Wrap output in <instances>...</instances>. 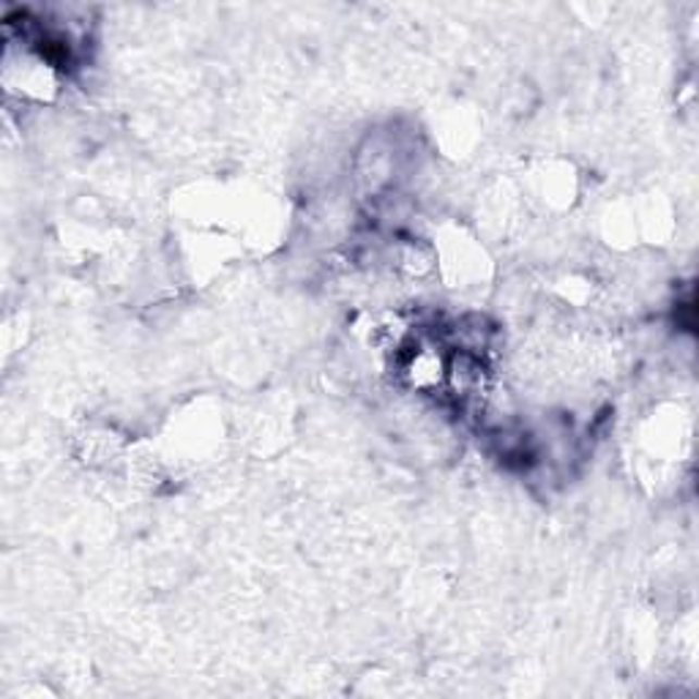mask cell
<instances>
[{
  "label": "cell",
  "mask_w": 699,
  "mask_h": 699,
  "mask_svg": "<svg viewBox=\"0 0 699 699\" xmlns=\"http://www.w3.org/2000/svg\"><path fill=\"white\" fill-rule=\"evenodd\" d=\"M448 375V364L442 361V355L437 353L435 347L424 345L419 350H413L404 364V377L410 380V386L419 391H432V388L442 386Z\"/></svg>",
  "instance_id": "obj_1"
}]
</instances>
